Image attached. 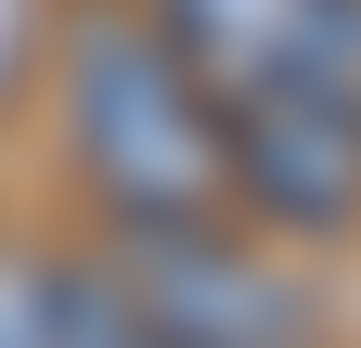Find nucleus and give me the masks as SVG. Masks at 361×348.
<instances>
[{
    "label": "nucleus",
    "instance_id": "4",
    "mask_svg": "<svg viewBox=\"0 0 361 348\" xmlns=\"http://www.w3.org/2000/svg\"><path fill=\"white\" fill-rule=\"evenodd\" d=\"M168 52L207 77V91H245V77H310V0H155Z\"/></svg>",
    "mask_w": 361,
    "mask_h": 348
},
{
    "label": "nucleus",
    "instance_id": "1",
    "mask_svg": "<svg viewBox=\"0 0 361 348\" xmlns=\"http://www.w3.org/2000/svg\"><path fill=\"white\" fill-rule=\"evenodd\" d=\"M78 155L116 194V220H194V206H219V104L168 52V26L104 13L78 39Z\"/></svg>",
    "mask_w": 361,
    "mask_h": 348
},
{
    "label": "nucleus",
    "instance_id": "2",
    "mask_svg": "<svg viewBox=\"0 0 361 348\" xmlns=\"http://www.w3.org/2000/svg\"><path fill=\"white\" fill-rule=\"evenodd\" d=\"M219 194H245L271 232H348L361 220V77L219 91Z\"/></svg>",
    "mask_w": 361,
    "mask_h": 348
},
{
    "label": "nucleus",
    "instance_id": "5",
    "mask_svg": "<svg viewBox=\"0 0 361 348\" xmlns=\"http://www.w3.org/2000/svg\"><path fill=\"white\" fill-rule=\"evenodd\" d=\"M129 297L116 271H65V258H0V348H116Z\"/></svg>",
    "mask_w": 361,
    "mask_h": 348
},
{
    "label": "nucleus",
    "instance_id": "3",
    "mask_svg": "<svg viewBox=\"0 0 361 348\" xmlns=\"http://www.w3.org/2000/svg\"><path fill=\"white\" fill-rule=\"evenodd\" d=\"M116 297H129L142 335H180V348H297L310 335V297L271 271V258L219 245L207 206H194V220H129Z\"/></svg>",
    "mask_w": 361,
    "mask_h": 348
}]
</instances>
